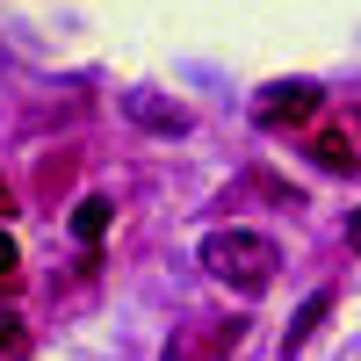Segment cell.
Masks as SVG:
<instances>
[{
    "mask_svg": "<svg viewBox=\"0 0 361 361\" xmlns=\"http://www.w3.org/2000/svg\"><path fill=\"white\" fill-rule=\"evenodd\" d=\"M123 116H130V123H145V130H159V137H180V130L195 123V116L180 109V102L152 94V87H137V94H123Z\"/></svg>",
    "mask_w": 361,
    "mask_h": 361,
    "instance_id": "obj_4",
    "label": "cell"
},
{
    "mask_svg": "<svg viewBox=\"0 0 361 361\" xmlns=\"http://www.w3.org/2000/svg\"><path fill=\"white\" fill-rule=\"evenodd\" d=\"M325 318H333V289H311V296H304V311H296V318H289V333H282V361H289V354H304L311 333H318Z\"/></svg>",
    "mask_w": 361,
    "mask_h": 361,
    "instance_id": "obj_5",
    "label": "cell"
},
{
    "mask_svg": "<svg viewBox=\"0 0 361 361\" xmlns=\"http://www.w3.org/2000/svg\"><path fill=\"white\" fill-rule=\"evenodd\" d=\"M318 87L311 80H275V87H267V94L253 102V116H260V123L267 130H289V123H311V116H318Z\"/></svg>",
    "mask_w": 361,
    "mask_h": 361,
    "instance_id": "obj_3",
    "label": "cell"
},
{
    "mask_svg": "<svg viewBox=\"0 0 361 361\" xmlns=\"http://www.w3.org/2000/svg\"><path fill=\"white\" fill-rule=\"evenodd\" d=\"M347 253H361V209L347 217Z\"/></svg>",
    "mask_w": 361,
    "mask_h": 361,
    "instance_id": "obj_9",
    "label": "cell"
},
{
    "mask_svg": "<svg viewBox=\"0 0 361 361\" xmlns=\"http://www.w3.org/2000/svg\"><path fill=\"white\" fill-rule=\"evenodd\" d=\"M15 267H22V253H15V238H8V231H0V282H8V275H15Z\"/></svg>",
    "mask_w": 361,
    "mask_h": 361,
    "instance_id": "obj_8",
    "label": "cell"
},
{
    "mask_svg": "<svg viewBox=\"0 0 361 361\" xmlns=\"http://www.w3.org/2000/svg\"><path fill=\"white\" fill-rule=\"evenodd\" d=\"M0 217H8V180H0Z\"/></svg>",
    "mask_w": 361,
    "mask_h": 361,
    "instance_id": "obj_10",
    "label": "cell"
},
{
    "mask_svg": "<svg viewBox=\"0 0 361 361\" xmlns=\"http://www.w3.org/2000/svg\"><path fill=\"white\" fill-rule=\"evenodd\" d=\"M318 166H325V173H354L361 159H354V145H347L340 130H325V137H318Z\"/></svg>",
    "mask_w": 361,
    "mask_h": 361,
    "instance_id": "obj_7",
    "label": "cell"
},
{
    "mask_svg": "<svg viewBox=\"0 0 361 361\" xmlns=\"http://www.w3.org/2000/svg\"><path fill=\"white\" fill-rule=\"evenodd\" d=\"M202 267L217 282H231L238 296H260L267 282H275V267H282V246L267 231H246V224H224V231H209L202 238Z\"/></svg>",
    "mask_w": 361,
    "mask_h": 361,
    "instance_id": "obj_1",
    "label": "cell"
},
{
    "mask_svg": "<svg viewBox=\"0 0 361 361\" xmlns=\"http://www.w3.org/2000/svg\"><path fill=\"white\" fill-rule=\"evenodd\" d=\"M73 238H80V246H102V238H109V195H87L73 209Z\"/></svg>",
    "mask_w": 361,
    "mask_h": 361,
    "instance_id": "obj_6",
    "label": "cell"
},
{
    "mask_svg": "<svg viewBox=\"0 0 361 361\" xmlns=\"http://www.w3.org/2000/svg\"><path fill=\"white\" fill-rule=\"evenodd\" d=\"M231 347H238L231 318H188V325H173V340L159 347V361H224Z\"/></svg>",
    "mask_w": 361,
    "mask_h": 361,
    "instance_id": "obj_2",
    "label": "cell"
}]
</instances>
